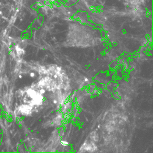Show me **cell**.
Masks as SVG:
<instances>
[{
  "instance_id": "obj_1",
  "label": "cell",
  "mask_w": 153,
  "mask_h": 153,
  "mask_svg": "<svg viewBox=\"0 0 153 153\" xmlns=\"http://www.w3.org/2000/svg\"><path fill=\"white\" fill-rule=\"evenodd\" d=\"M61 144L62 145V146H68V143L65 142V141H61Z\"/></svg>"
},
{
  "instance_id": "obj_2",
  "label": "cell",
  "mask_w": 153,
  "mask_h": 153,
  "mask_svg": "<svg viewBox=\"0 0 153 153\" xmlns=\"http://www.w3.org/2000/svg\"><path fill=\"white\" fill-rule=\"evenodd\" d=\"M30 75L32 76V77H34V76H35V74L34 72H31Z\"/></svg>"
}]
</instances>
